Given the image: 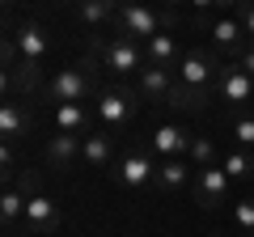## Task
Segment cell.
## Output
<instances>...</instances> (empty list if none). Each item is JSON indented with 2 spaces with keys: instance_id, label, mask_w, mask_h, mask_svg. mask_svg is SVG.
<instances>
[{
  "instance_id": "23",
  "label": "cell",
  "mask_w": 254,
  "mask_h": 237,
  "mask_svg": "<svg viewBox=\"0 0 254 237\" xmlns=\"http://www.w3.org/2000/svg\"><path fill=\"white\" fill-rule=\"evenodd\" d=\"M220 170H225L229 178H246V174H254V148H233Z\"/></svg>"
},
{
  "instance_id": "24",
  "label": "cell",
  "mask_w": 254,
  "mask_h": 237,
  "mask_svg": "<svg viewBox=\"0 0 254 237\" xmlns=\"http://www.w3.org/2000/svg\"><path fill=\"white\" fill-rule=\"evenodd\" d=\"M187 157L199 170H208V165H216V144H212L208 136H190V148H187Z\"/></svg>"
},
{
  "instance_id": "1",
  "label": "cell",
  "mask_w": 254,
  "mask_h": 237,
  "mask_svg": "<svg viewBox=\"0 0 254 237\" xmlns=\"http://www.w3.org/2000/svg\"><path fill=\"white\" fill-rule=\"evenodd\" d=\"M170 26H174V13H157L153 4H144V0L119 4V13H115V30H119V38H127V43H148V38L165 34Z\"/></svg>"
},
{
  "instance_id": "6",
  "label": "cell",
  "mask_w": 254,
  "mask_h": 237,
  "mask_svg": "<svg viewBox=\"0 0 254 237\" xmlns=\"http://www.w3.org/2000/svg\"><path fill=\"white\" fill-rule=\"evenodd\" d=\"M216 93L229 102V106H250L254 102V76L242 72L237 64H220V76H216Z\"/></svg>"
},
{
  "instance_id": "12",
  "label": "cell",
  "mask_w": 254,
  "mask_h": 237,
  "mask_svg": "<svg viewBox=\"0 0 254 237\" xmlns=\"http://www.w3.org/2000/svg\"><path fill=\"white\" fill-rule=\"evenodd\" d=\"M148 144H153V153L161 157V161H170V157H182V153L190 148V131L178 127V123H161V127L153 131Z\"/></svg>"
},
{
  "instance_id": "13",
  "label": "cell",
  "mask_w": 254,
  "mask_h": 237,
  "mask_svg": "<svg viewBox=\"0 0 254 237\" xmlns=\"http://www.w3.org/2000/svg\"><path fill=\"white\" fill-rule=\"evenodd\" d=\"M4 85H9L13 93H21V98H30V93L43 85V64H34V59H13L9 72H4Z\"/></svg>"
},
{
  "instance_id": "2",
  "label": "cell",
  "mask_w": 254,
  "mask_h": 237,
  "mask_svg": "<svg viewBox=\"0 0 254 237\" xmlns=\"http://www.w3.org/2000/svg\"><path fill=\"white\" fill-rule=\"evenodd\" d=\"M47 93H51L55 102H85L98 93V55H85V59H76L72 68H60V72L51 76V85H47Z\"/></svg>"
},
{
  "instance_id": "21",
  "label": "cell",
  "mask_w": 254,
  "mask_h": 237,
  "mask_svg": "<svg viewBox=\"0 0 254 237\" xmlns=\"http://www.w3.org/2000/svg\"><path fill=\"white\" fill-rule=\"evenodd\" d=\"M187 178H190V165L182 161V157H170V161L157 165V186H161V191H182Z\"/></svg>"
},
{
  "instance_id": "17",
  "label": "cell",
  "mask_w": 254,
  "mask_h": 237,
  "mask_svg": "<svg viewBox=\"0 0 254 237\" xmlns=\"http://www.w3.org/2000/svg\"><path fill=\"white\" fill-rule=\"evenodd\" d=\"M170 89H174V76H170V68H157V64H148L144 72H140V98H153V102H165L170 98Z\"/></svg>"
},
{
  "instance_id": "18",
  "label": "cell",
  "mask_w": 254,
  "mask_h": 237,
  "mask_svg": "<svg viewBox=\"0 0 254 237\" xmlns=\"http://www.w3.org/2000/svg\"><path fill=\"white\" fill-rule=\"evenodd\" d=\"M212 102V89H190V85H174L170 98H165V106L174 110H187V115H199V110H208Z\"/></svg>"
},
{
  "instance_id": "4",
  "label": "cell",
  "mask_w": 254,
  "mask_h": 237,
  "mask_svg": "<svg viewBox=\"0 0 254 237\" xmlns=\"http://www.w3.org/2000/svg\"><path fill=\"white\" fill-rule=\"evenodd\" d=\"M93 115L102 118L106 131H119V127H127V123L140 115V93H131V89H102Z\"/></svg>"
},
{
  "instance_id": "15",
  "label": "cell",
  "mask_w": 254,
  "mask_h": 237,
  "mask_svg": "<svg viewBox=\"0 0 254 237\" xmlns=\"http://www.w3.org/2000/svg\"><path fill=\"white\" fill-rule=\"evenodd\" d=\"M89 127H93V115L81 106V102L55 106V131H64V136H89Z\"/></svg>"
},
{
  "instance_id": "16",
  "label": "cell",
  "mask_w": 254,
  "mask_h": 237,
  "mask_svg": "<svg viewBox=\"0 0 254 237\" xmlns=\"http://www.w3.org/2000/svg\"><path fill=\"white\" fill-rule=\"evenodd\" d=\"M81 140H85V136H64V131H55V136L47 140V165L68 170V165L81 157Z\"/></svg>"
},
{
  "instance_id": "33",
  "label": "cell",
  "mask_w": 254,
  "mask_h": 237,
  "mask_svg": "<svg viewBox=\"0 0 254 237\" xmlns=\"http://www.w3.org/2000/svg\"><path fill=\"white\" fill-rule=\"evenodd\" d=\"M123 4H131V0H123Z\"/></svg>"
},
{
  "instance_id": "20",
  "label": "cell",
  "mask_w": 254,
  "mask_h": 237,
  "mask_svg": "<svg viewBox=\"0 0 254 237\" xmlns=\"http://www.w3.org/2000/svg\"><path fill=\"white\" fill-rule=\"evenodd\" d=\"M148 64H157V68H174V64H182V55H178V43H174V34H157V38H148Z\"/></svg>"
},
{
  "instance_id": "19",
  "label": "cell",
  "mask_w": 254,
  "mask_h": 237,
  "mask_svg": "<svg viewBox=\"0 0 254 237\" xmlns=\"http://www.w3.org/2000/svg\"><path fill=\"white\" fill-rule=\"evenodd\" d=\"M81 157H85V165H93V170L110 165V157H115L110 131H93V136H85V140H81Z\"/></svg>"
},
{
  "instance_id": "11",
  "label": "cell",
  "mask_w": 254,
  "mask_h": 237,
  "mask_svg": "<svg viewBox=\"0 0 254 237\" xmlns=\"http://www.w3.org/2000/svg\"><path fill=\"white\" fill-rule=\"evenodd\" d=\"M208 38H212V47H220V51H229V55H237L250 38H246V26L229 13V17H216V21H208Z\"/></svg>"
},
{
  "instance_id": "7",
  "label": "cell",
  "mask_w": 254,
  "mask_h": 237,
  "mask_svg": "<svg viewBox=\"0 0 254 237\" xmlns=\"http://www.w3.org/2000/svg\"><path fill=\"white\" fill-rule=\"evenodd\" d=\"M115 178H119V186H127V191H144V186L157 182V161L148 153H127L123 161H119Z\"/></svg>"
},
{
  "instance_id": "31",
  "label": "cell",
  "mask_w": 254,
  "mask_h": 237,
  "mask_svg": "<svg viewBox=\"0 0 254 237\" xmlns=\"http://www.w3.org/2000/svg\"><path fill=\"white\" fill-rule=\"evenodd\" d=\"M165 4H182V0H165Z\"/></svg>"
},
{
  "instance_id": "10",
  "label": "cell",
  "mask_w": 254,
  "mask_h": 237,
  "mask_svg": "<svg viewBox=\"0 0 254 237\" xmlns=\"http://www.w3.org/2000/svg\"><path fill=\"white\" fill-rule=\"evenodd\" d=\"M13 47H17V59H34V64H43L47 51H51L47 30L38 26V21H21V26L13 30Z\"/></svg>"
},
{
  "instance_id": "22",
  "label": "cell",
  "mask_w": 254,
  "mask_h": 237,
  "mask_svg": "<svg viewBox=\"0 0 254 237\" xmlns=\"http://www.w3.org/2000/svg\"><path fill=\"white\" fill-rule=\"evenodd\" d=\"M76 13H81L85 26H102V21H110L119 13V0H81Z\"/></svg>"
},
{
  "instance_id": "26",
  "label": "cell",
  "mask_w": 254,
  "mask_h": 237,
  "mask_svg": "<svg viewBox=\"0 0 254 237\" xmlns=\"http://www.w3.org/2000/svg\"><path fill=\"white\" fill-rule=\"evenodd\" d=\"M233 225L242 229V233H254V199H242L233 208Z\"/></svg>"
},
{
  "instance_id": "5",
  "label": "cell",
  "mask_w": 254,
  "mask_h": 237,
  "mask_svg": "<svg viewBox=\"0 0 254 237\" xmlns=\"http://www.w3.org/2000/svg\"><path fill=\"white\" fill-rule=\"evenodd\" d=\"M220 64L208 51H187L178 64V85H190V89H216Z\"/></svg>"
},
{
  "instance_id": "8",
  "label": "cell",
  "mask_w": 254,
  "mask_h": 237,
  "mask_svg": "<svg viewBox=\"0 0 254 237\" xmlns=\"http://www.w3.org/2000/svg\"><path fill=\"white\" fill-rule=\"evenodd\" d=\"M26 229L34 237H47V233H55L60 229V203L51 199V195H43V191H34L30 195V203H26Z\"/></svg>"
},
{
  "instance_id": "32",
  "label": "cell",
  "mask_w": 254,
  "mask_h": 237,
  "mask_svg": "<svg viewBox=\"0 0 254 237\" xmlns=\"http://www.w3.org/2000/svg\"><path fill=\"white\" fill-rule=\"evenodd\" d=\"M242 237H254V233H242Z\"/></svg>"
},
{
  "instance_id": "27",
  "label": "cell",
  "mask_w": 254,
  "mask_h": 237,
  "mask_svg": "<svg viewBox=\"0 0 254 237\" xmlns=\"http://www.w3.org/2000/svg\"><path fill=\"white\" fill-rule=\"evenodd\" d=\"M237 21L246 26V38L254 43V0H237Z\"/></svg>"
},
{
  "instance_id": "29",
  "label": "cell",
  "mask_w": 254,
  "mask_h": 237,
  "mask_svg": "<svg viewBox=\"0 0 254 237\" xmlns=\"http://www.w3.org/2000/svg\"><path fill=\"white\" fill-rule=\"evenodd\" d=\"M195 4V13H203V9H216V0H190Z\"/></svg>"
},
{
  "instance_id": "14",
  "label": "cell",
  "mask_w": 254,
  "mask_h": 237,
  "mask_svg": "<svg viewBox=\"0 0 254 237\" xmlns=\"http://www.w3.org/2000/svg\"><path fill=\"white\" fill-rule=\"evenodd\" d=\"M26 131H30V106L21 98L4 102V110H0V136H4V144H17Z\"/></svg>"
},
{
  "instance_id": "3",
  "label": "cell",
  "mask_w": 254,
  "mask_h": 237,
  "mask_svg": "<svg viewBox=\"0 0 254 237\" xmlns=\"http://www.w3.org/2000/svg\"><path fill=\"white\" fill-rule=\"evenodd\" d=\"M93 55H102V64L119 76H140L148 68V55L140 51V43H127V38H93Z\"/></svg>"
},
{
  "instance_id": "28",
  "label": "cell",
  "mask_w": 254,
  "mask_h": 237,
  "mask_svg": "<svg viewBox=\"0 0 254 237\" xmlns=\"http://www.w3.org/2000/svg\"><path fill=\"white\" fill-rule=\"evenodd\" d=\"M233 64L242 68V72H250V76H254V43H246L242 51H237V59H233Z\"/></svg>"
},
{
  "instance_id": "9",
  "label": "cell",
  "mask_w": 254,
  "mask_h": 237,
  "mask_svg": "<svg viewBox=\"0 0 254 237\" xmlns=\"http://www.w3.org/2000/svg\"><path fill=\"white\" fill-rule=\"evenodd\" d=\"M229 182H233V178H229L220 165L199 170V178H195V203H199V208H208V212L220 208V203L229 199Z\"/></svg>"
},
{
  "instance_id": "30",
  "label": "cell",
  "mask_w": 254,
  "mask_h": 237,
  "mask_svg": "<svg viewBox=\"0 0 254 237\" xmlns=\"http://www.w3.org/2000/svg\"><path fill=\"white\" fill-rule=\"evenodd\" d=\"M64 4H81V0H64Z\"/></svg>"
},
{
  "instance_id": "25",
  "label": "cell",
  "mask_w": 254,
  "mask_h": 237,
  "mask_svg": "<svg viewBox=\"0 0 254 237\" xmlns=\"http://www.w3.org/2000/svg\"><path fill=\"white\" fill-rule=\"evenodd\" d=\"M229 131H233V140H237L242 148H254V115H237Z\"/></svg>"
}]
</instances>
